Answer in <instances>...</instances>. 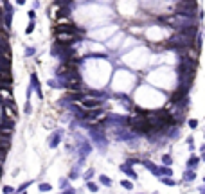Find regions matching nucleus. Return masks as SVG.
Instances as JSON below:
<instances>
[{"mask_svg":"<svg viewBox=\"0 0 205 194\" xmlns=\"http://www.w3.org/2000/svg\"><path fill=\"white\" fill-rule=\"evenodd\" d=\"M4 112H5V115L9 117V119H16V108H13V110H11L9 106H5V110H4Z\"/></svg>","mask_w":205,"mask_h":194,"instance_id":"nucleus-4","label":"nucleus"},{"mask_svg":"<svg viewBox=\"0 0 205 194\" xmlns=\"http://www.w3.org/2000/svg\"><path fill=\"white\" fill-rule=\"evenodd\" d=\"M0 16H2V9H0Z\"/></svg>","mask_w":205,"mask_h":194,"instance_id":"nucleus-6","label":"nucleus"},{"mask_svg":"<svg viewBox=\"0 0 205 194\" xmlns=\"http://www.w3.org/2000/svg\"><path fill=\"white\" fill-rule=\"evenodd\" d=\"M4 158H5V149L0 147V162H4Z\"/></svg>","mask_w":205,"mask_h":194,"instance_id":"nucleus-5","label":"nucleus"},{"mask_svg":"<svg viewBox=\"0 0 205 194\" xmlns=\"http://www.w3.org/2000/svg\"><path fill=\"white\" fill-rule=\"evenodd\" d=\"M81 106L83 108H88V110H94V108H99L101 106V101L99 99H83Z\"/></svg>","mask_w":205,"mask_h":194,"instance_id":"nucleus-2","label":"nucleus"},{"mask_svg":"<svg viewBox=\"0 0 205 194\" xmlns=\"http://www.w3.org/2000/svg\"><path fill=\"white\" fill-rule=\"evenodd\" d=\"M0 58L11 59V50H9V45L5 43V40H0Z\"/></svg>","mask_w":205,"mask_h":194,"instance_id":"nucleus-3","label":"nucleus"},{"mask_svg":"<svg viewBox=\"0 0 205 194\" xmlns=\"http://www.w3.org/2000/svg\"><path fill=\"white\" fill-rule=\"evenodd\" d=\"M79 33H70V31H67V33H58V43L60 45H70V43H74V40L78 36Z\"/></svg>","mask_w":205,"mask_h":194,"instance_id":"nucleus-1","label":"nucleus"}]
</instances>
